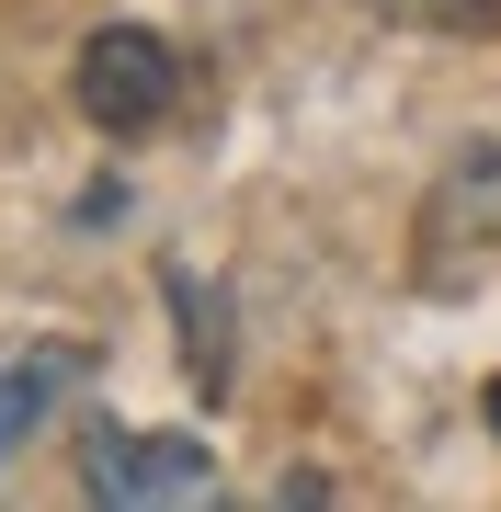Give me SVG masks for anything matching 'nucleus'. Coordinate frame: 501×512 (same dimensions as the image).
Segmentation results:
<instances>
[{
	"mask_svg": "<svg viewBox=\"0 0 501 512\" xmlns=\"http://www.w3.org/2000/svg\"><path fill=\"white\" fill-rule=\"evenodd\" d=\"M490 421H501V387H490Z\"/></svg>",
	"mask_w": 501,
	"mask_h": 512,
	"instance_id": "obj_7",
	"label": "nucleus"
},
{
	"mask_svg": "<svg viewBox=\"0 0 501 512\" xmlns=\"http://www.w3.org/2000/svg\"><path fill=\"white\" fill-rule=\"evenodd\" d=\"M171 103H183V57H171L149 23H103V35L80 46V114H92L103 137H149Z\"/></svg>",
	"mask_w": 501,
	"mask_h": 512,
	"instance_id": "obj_2",
	"label": "nucleus"
},
{
	"mask_svg": "<svg viewBox=\"0 0 501 512\" xmlns=\"http://www.w3.org/2000/svg\"><path fill=\"white\" fill-rule=\"evenodd\" d=\"M388 12H410V23H501V0H388Z\"/></svg>",
	"mask_w": 501,
	"mask_h": 512,
	"instance_id": "obj_6",
	"label": "nucleus"
},
{
	"mask_svg": "<svg viewBox=\"0 0 501 512\" xmlns=\"http://www.w3.org/2000/svg\"><path fill=\"white\" fill-rule=\"evenodd\" d=\"M456 228L501 239V148H456L445 194H433V217H422V251H456Z\"/></svg>",
	"mask_w": 501,
	"mask_h": 512,
	"instance_id": "obj_4",
	"label": "nucleus"
},
{
	"mask_svg": "<svg viewBox=\"0 0 501 512\" xmlns=\"http://www.w3.org/2000/svg\"><path fill=\"white\" fill-rule=\"evenodd\" d=\"M80 490L92 501H137V512H183V501H217V456L194 433L103 421V433H80Z\"/></svg>",
	"mask_w": 501,
	"mask_h": 512,
	"instance_id": "obj_1",
	"label": "nucleus"
},
{
	"mask_svg": "<svg viewBox=\"0 0 501 512\" xmlns=\"http://www.w3.org/2000/svg\"><path fill=\"white\" fill-rule=\"evenodd\" d=\"M80 376H92V353H80V342H0V456L35 444L46 421L80 399Z\"/></svg>",
	"mask_w": 501,
	"mask_h": 512,
	"instance_id": "obj_3",
	"label": "nucleus"
},
{
	"mask_svg": "<svg viewBox=\"0 0 501 512\" xmlns=\"http://www.w3.org/2000/svg\"><path fill=\"white\" fill-rule=\"evenodd\" d=\"M171 285V308H183V365L205 387H228V342H217V296H194V274H160Z\"/></svg>",
	"mask_w": 501,
	"mask_h": 512,
	"instance_id": "obj_5",
	"label": "nucleus"
}]
</instances>
